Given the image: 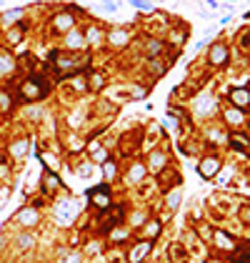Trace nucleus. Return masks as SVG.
<instances>
[{"label":"nucleus","instance_id":"1","mask_svg":"<svg viewBox=\"0 0 250 263\" xmlns=\"http://www.w3.org/2000/svg\"><path fill=\"white\" fill-rule=\"evenodd\" d=\"M48 90H50V85H48L45 78L30 75V78L23 80V85H20V98H23V100H43V98L48 95Z\"/></svg>","mask_w":250,"mask_h":263},{"label":"nucleus","instance_id":"2","mask_svg":"<svg viewBox=\"0 0 250 263\" xmlns=\"http://www.w3.org/2000/svg\"><path fill=\"white\" fill-rule=\"evenodd\" d=\"M75 216H78V203L75 200L65 198V200H58L55 203V218H58L60 226H70L75 221Z\"/></svg>","mask_w":250,"mask_h":263},{"label":"nucleus","instance_id":"3","mask_svg":"<svg viewBox=\"0 0 250 263\" xmlns=\"http://www.w3.org/2000/svg\"><path fill=\"white\" fill-rule=\"evenodd\" d=\"M88 196H90V203H93L95 208H100V211L110 208V188H108V186H98V188H93Z\"/></svg>","mask_w":250,"mask_h":263},{"label":"nucleus","instance_id":"4","mask_svg":"<svg viewBox=\"0 0 250 263\" xmlns=\"http://www.w3.org/2000/svg\"><path fill=\"white\" fill-rule=\"evenodd\" d=\"M198 171H200V176H203V178H213V176L220 171V158H215V155L203 158V161H200V166H198Z\"/></svg>","mask_w":250,"mask_h":263},{"label":"nucleus","instance_id":"5","mask_svg":"<svg viewBox=\"0 0 250 263\" xmlns=\"http://www.w3.org/2000/svg\"><path fill=\"white\" fill-rule=\"evenodd\" d=\"M15 221L20 223V226H25V228H33V226H38V211L35 208H23V211H18L15 213Z\"/></svg>","mask_w":250,"mask_h":263},{"label":"nucleus","instance_id":"6","mask_svg":"<svg viewBox=\"0 0 250 263\" xmlns=\"http://www.w3.org/2000/svg\"><path fill=\"white\" fill-rule=\"evenodd\" d=\"M150 248H153V241H140V243L130 251L128 261H130V263H143V261H145V256L150 253Z\"/></svg>","mask_w":250,"mask_h":263},{"label":"nucleus","instance_id":"7","mask_svg":"<svg viewBox=\"0 0 250 263\" xmlns=\"http://www.w3.org/2000/svg\"><path fill=\"white\" fill-rule=\"evenodd\" d=\"M230 100L235 108H248L250 106V90L248 88H233L230 90Z\"/></svg>","mask_w":250,"mask_h":263},{"label":"nucleus","instance_id":"8","mask_svg":"<svg viewBox=\"0 0 250 263\" xmlns=\"http://www.w3.org/2000/svg\"><path fill=\"white\" fill-rule=\"evenodd\" d=\"M73 15L70 13H60V15H55L53 18V28L58 30V33H65V30H73Z\"/></svg>","mask_w":250,"mask_h":263},{"label":"nucleus","instance_id":"9","mask_svg":"<svg viewBox=\"0 0 250 263\" xmlns=\"http://www.w3.org/2000/svg\"><path fill=\"white\" fill-rule=\"evenodd\" d=\"M225 61H228V48H225L223 43L213 45V48H210V63H213V66H223Z\"/></svg>","mask_w":250,"mask_h":263},{"label":"nucleus","instance_id":"10","mask_svg":"<svg viewBox=\"0 0 250 263\" xmlns=\"http://www.w3.org/2000/svg\"><path fill=\"white\" fill-rule=\"evenodd\" d=\"M195 111H198V116H208V113H213V111H215V100H213L210 95H203V98H198Z\"/></svg>","mask_w":250,"mask_h":263},{"label":"nucleus","instance_id":"11","mask_svg":"<svg viewBox=\"0 0 250 263\" xmlns=\"http://www.w3.org/2000/svg\"><path fill=\"white\" fill-rule=\"evenodd\" d=\"M83 45H85L83 35H80V33H75V30H70V33H68V48H73V50H80Z\"/></svg>","mask_w":250,"mask_h":263},{"label":"nucleus","instance_id":"12","mask_svg":"<svg viewBox=\"0 0 250 263\" xmlns=\"http://www.w3.org/2000/svg\"><path fill=\"white\" fill-rule=\"evenodd\" d=\"M145 176V166H140V163H135L130 171H128V183H138L140 178Z\"/></svg>","mask_w":250,"mask_h":263},{"label":"nucleus","instance_id":"13","mask_svg":"<svg viewBox=\"0 0 250 263\" xmlns=\"http://www.w3.org/2000/svg\"><path fill=\"white\" fill-rule=\"evenodd\" d=\"M230 145H233L235 150H243V153H250V143L245 140V135H233V138H230Z\"/></svg>","mask_w":250,"mask_h":263},{"label":"nucleus","instance_id":"14","mask_svg":"<svg viewBox=\"0 0 250 263\" xmlns=\"http://www.w3.org/2000/svg\"><path fill=\"white\" fill-rule=\"evenodd\" d=\"M28 140H18V143H13L10 145V155H15V158H23L25 155V150H28Z\"/></svg>","mask_w":250,"mask_h":263},{"label":"nucleus","instance_id":"15","mask_svg":"<svg viewBox=\"0 0 250 263\" xmlns=\"http://www.w3.org/2000/svg\"><path fill=\"white\" fill-rule=\"evenodd\" d=\"M15 68V61L10 53H0V73H10Z\"/></svg>","mask_w":250,"mask_h":263},{"label":"nucleus","instance_id":"16","mask_svg":"<svg viewBox=\"0 0 250 263\" xmlns=\"http://www.w3.org/2000/svg\"><path fill=\"white\" fill-rule=\"evenodd\" d=\"M225 118H228V123H233V126H238V123H243V113H240V108H228L225 111Z\"/></svg>","mask_w":250,"mask_h":263},{"label":"nucleus","instance_id":"17","mask_svg":"<svg viewBox=\"0 0 250 263\" xmlns=\"http://www.w3.org/2000/svg\"><path fill=\"white\" fill-rule=\"evenodd\" d=\"M215 243H218L220 248H233V238H230L228 233H223V231L215 233Z\"/></svg>","mask_w":250,"mask_h":263},{"label":"nucleus","instance_id":"18","mask_svg":"<svg viewBox=\"0 0 250 263\" xmlns=\"http://www.w3.org/2000/svg\"><path fill=\"white\" fill-rule=\"evenodd\" d=\"M165 166V155L163 153H153L150 155V171H160Z\"/></svg>","mask_w":250,"mask_h":263},{"label":"nucleus","instance_id":"19","mask_svg":"<svg viewBox=\"0 0 250 263\" xmlns=\"http://www.w3.org/2000/svg\"><path fill=\"white\" fill-rule=\"evenodd\" d=\"M110 43L118 45V48L125 45V43H128V33H125V30H115V33H110Z\"/></svg>","mask_w":250,"mask_h":263},{"label":"nucleus","instance_id":"20","mask_svg":"<svg viewBox=\"0 0 250 263\" xmlns=\"http://www.w3.org/2000/svg\"><path fill=\"white\" fill-rule=\"evenodd\" d=\"M180 198H183V193H180V191H173V193H168V208H170V211H178V205H180Z\"/></svg>","mask_w":250,"mask_h":263},{"label":"nucleus","instance_id":"21","mask_svg":"<svg viewBox=\"0 0 250 263\" xmlns=\"http://www.w3.org/2000/svg\"><path fill=\"white\" fill-rule=\"evenodd\" d=\"M33 243H35V238H33V236H30V233H23V236H20V238H18V246H20V248H23V251H25V248H30V246H33Z\"/></svg>","mask_w":250,"mask_h":263},{"label":"nucleus","instance_id":"22","mask_svg":"<svg viewBox=\"0 0 250 263\" xmlns=\"http://www.w3.org/2000/svg\"><path fill=\"white\" fill-rule=\"evenodd\" d=\"M20 15H23V10L18 8V10H13V13H3V18H0V20H3V23H15Z\"/></svg>","mask_w":250,"mask_h":263},{"label":"nucleus","instance_id":"23","mask_svg":"<svg viewBox=\"0 0 250 263\" xmlns=\"http://www.w3.org/2000/svg\"><path fill=\"white\" fill-rule=\"evenodd\" d=\"M160 50H163V43L160 40H148V53L150 56H158Z\"/></svg>","mask_w":250,"mask_h":263},{"label":"nucleus","instance_id":"24","mask_svg":"<svg viewBox=\"0 0 250 263\" xmlns=\"http://www.w3.org/2000/svg\"><path fill=\"white\" fill-rule=\"evenodd\" d=\"M145 231H148V236H150V238H155V236L160 233V223H158V221H150V223L145 226Z\"/></svg>","mask_w":250,"mask_h":263},{"label":"nucleus","instance_id":"25","mask_svg":"<svg viewBox=\"0 0 250 263\" xmlns=\"http://www.w3.org/2000/svg\"><path fill=\"white\" fill-rule=\"evenodd\" d=\"M85 38H88V40H90V43L95 45V43H100V38H103V35H100V30H98V28H90Z\"/></svg>","mask_w":250,"mask_h":263},{"label":"nucleus","instance_id":"26","mask_svg":"<svg viewBox=\"0 0 250 263\" xmlns=\"http://www.w3.org/2000/svg\"><path fill=\"white\" fill-rule=\"evenodd\" d=\"M58 186H60L58 176H55V173H48V176H45V188H58Z\"/></svg>","mask_w":250,"mask_h":263},{"label":"nucleus","instance_id":"27","mask_svg":"<svg viewBox=\"0 0 250 263\" xmlns=\"http://www.w3.org/2000/svg\"><path fill=\"white\" fill-rule=\"evenodd\" d=\"M8 108H10V95L0 90V111H8Z\"/></svg>","mask_w":250,"mask_h":263},{"label":"nucleus","instance_id":"28","mask_svg":"<svg viewBox=\"0 0 250 263\" xmlns=\"http://www.w3.org/2000/svg\"><path fill=\"white\" fill-rule=\"evenodd\" d=\"M103 171H105V176H108V178H113V176H115V163H113V161H108V163L103 166Z\"/></svg>","mask_w":250,"mask_h":263},{"label":"nucleus","instance_id":"29","mask_svg":"<svg viewBox=\"0 0 250 263\" xmlns=\"http://www.w3.org/2000/svg\"><path fill=\"white\" fill-rule=\"evenodd\" d=\"M130 5H135V8H140V10H150V5L143 3V0H130Z\"/></svg>","mask_w":250,"mask_h":263},{"label":"nucleus","instance_id":"30","mask_svg":"<svg viewBox=\"0 0 250 263\" xmlns=\"http://www.w3.org/2000/svg\"><path fill=\"white\" fill-rule=\"evenodd\" d=\"M105 10H115V0H98Z\"/></svg>","mask_w":250,"mask_h":263},{"label":"nucleus","instance_id":"31","mask_svg":"<svg viewBox=\"0 0 250 263\" xmlns=\"http://www.w3.org/2000/svg\"><path fill=\"white\" fill-rule=\"evenodd\" d=\"M78 261H80V258L73 253V256H65V261H60V263H78Z\"/></svg>","mask_w":250,"mask_h":263},{"label":"nucleus","instance_id":"32","mask_svg":"<svg viewBox=\"0 0 250 263\" xmlns=\"http://www.w3.org/2000/svg\"><path fill=\"white\" fill-rule=\"evenodd\" d=\"M10 40L18 43V40H20V30H13V33H10Z\"/></svg>","mask_w":250,"mask_h":263},{"label":"nucleus","instance_id":"33","mask_svg":"<svg viewBox=\"0 0 250 263\" xmlns=\"http://www.w3.org/2000/svg\"><path fill=\"white\" fill-rule=\"evenodd\" d=\"M95 161H105V150H98L95 153Z\"/></svg>","mask_w":250,"mask_h":263},{"label":"nucleus","instance_id":"34","mask_svg":"<svg viewBox=\"0 0 250 263\" xmlns=\"http://www.w3.org/2000/svg\"><path fill=\"white\" fill-rule=\"evenodd\" d=\"M90 173V166H80V176H88Z\"/></svg>","mask_w":250,"mask_h":263},{"label":"nucleus","instance_id":"35","mask_svg":"<svg viewBox=\"0 0 250 263\" xmlns=\"http://www.w3.org/2000/svg\"><path fill=\"white\" fill-rule=\"evenodd\" d=\"M243 216H245V218L250 221V208H245V211H243Z\"/></svg>","mask_w":250,"mask_h":263},{"label":"nucleus","instance_id":"36","mask_svg":"<svg viewBox=\"0 0 250 263\" xmlns=\"http://www.w3.org/2000/svg\"><path fill=\"white\" fill-rule=\"evenodd\" d=\"M208 263H220V261H208Z\"/></svg>","mask_w":250,"mask_h":263}]
</instances>
